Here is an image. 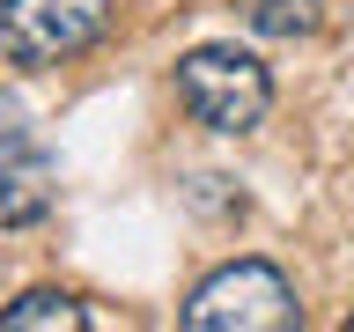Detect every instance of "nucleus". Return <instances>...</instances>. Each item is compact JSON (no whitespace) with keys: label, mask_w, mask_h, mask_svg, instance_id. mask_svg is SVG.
I'll use <instances>...</instances> for the list:
<instances>
[{"label":"nucleus","mask_w":354,"mask_h":332,"mask_svg":"<svg viewBox=\"0 0 354 332\" xmlns=\"http://www.w3.org/2000/svg\"><path fill=\"white\" fill-rule=\"evenodd\" d=\"M177 104L207 133H251L273 111V74L236 44H199L177 59Z\"/></svg>","instance_id":"f257e3e1"},{"label":"nucleus","mask_w":354,"mask_h":332,"mask_svg":"<svg viewBox=\"0 0 354 332\" xmlns=\"http://www.w3.org/2000/svg\"><path fill=\"white\" fill-rule=\"evenodd\" d=\"M185 325L192 332H288V325H303V303H295L281 266L236 259V266H221V273H207L192 288Z\"/></svg>","instance_id":"f03ea898"},{"label":"nucleus","mask_w":354,"mask_h":332,"mask_svg":"<svg viewBox=\"0 0 354 332\" xmlns=\"http://www.w3.org/2000/svg\"><path fill=\"white\" fill-rule=\"evenodd\" d=\"M111 0H0V52L22 66H59L104 37Z\"/></svg>","instance_id":"7ed1b4c3"},{"label":"nucleus","mask_w":354,"mask_h":332,"mask_svg":"<svg viewBox=\"0 0 354 332\" xmlns=\"http://www.w3.org/2000/svg\"><path fill=\"white\" fill-rule=\"evenodd\" d=\"M52 207V155H44L37 126L22 96L0 89V229H30Z\"/></svg>","instance_id":"20e7f679"},{"label":"nucleus","mask_w":354,"mask_h":332,"mask_svg":"<svg viewBox=\"0 0 354 332\" xmlns=\"http://www.w3.org/2000/svg\"><path fill=\"white\" fill-rule=\"evenodd\" d=\"M0 325H8V332H82L88 310L74 303V295H59V288H30L22 303L0 310Z\"/></svg>","instance_id":"39448f33"},{"label":"nucleus","mask_w":354,"mask_h":332,"mask_svg":"<svg viewBox=\"0 0 354 332\" xmlns=\"http://www.w3.org/2000/svg\"><path fill=\"white\" fill-rule=\"evenodd\" d=\"M243 22L259 37H310L325 22V0H243Z\"/></svg>","instance_id":"423d86ee"},{"label":"nucleus","mask_w":354,"mask_h":332,"mask_svg":"<svg viewBox=\"0 0 354 332\" xmlns=\"http://www.w3.org/2000/svg\"><path fill=\"white\" fill-rule=\"evenodd\" d=\"M347 332H354V317H347Z\"/></svg>","instance_id":"0eeeda50"}]
</instances>
